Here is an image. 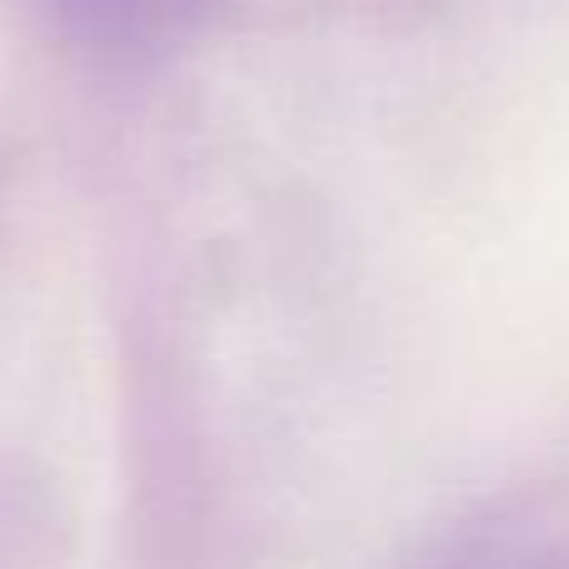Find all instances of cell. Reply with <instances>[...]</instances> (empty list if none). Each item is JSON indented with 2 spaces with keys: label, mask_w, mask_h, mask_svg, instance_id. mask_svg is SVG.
Masks as SVG:
<instances>
[{
  "label": "cell",
  "mask_w": 569,
  "mask_h": 569,
  "mask_svg": "<svg viewBox=\"0 0 569 569\" xmlns=\"http://www.w3.org/2000/svg\"><path fill=\"white\" fill-rule=\"evenodd\" d=\"M36 6L80 50L136 66L186 46L206 20L210 0H36Z\"/></svg>",
  "instance_id": "cell-1"
},
{
  "label": "cell",
  "mask_w": 569,
  "mask_h": 569,
  "mask_svg": "<svg viewBox=\"0 0 569 569\" xmlns=\"http://www.w3.org/2000/svg\"><path fill=\"white\" fill-rule=\"evenodd\" d=\"M435 569H555V560H540V555L525 550H470L455 555V560H440Z\"/></svg>",
  "instance_id": "cell-2"
}]
</instances>
